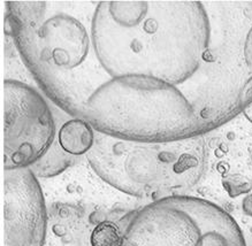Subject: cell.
I'll list each match as a JSON object with an SVG mask.
<instances>
[{"mask_svg":"<svg viewBox=\"0 0 252 246\" xmlns=\"http://www.w3.org/2000/svg\"><path fill=\"white\" fill-rule=\"evenodd\" d=\"M37 87L101 134L200 137L252 102V0L6 1Z\"/></svg>","mask_w":252,"mask_h":246,"instance_id":"obj_1","label":"cell"},{"mask_svg":"<svg viewBox=\"0 0 252 246\" xmlns=\"http://www.w3.org/2000/svg\"><path fill=\"white\" fill-rule=\"evenodd\" d=\"M88 162L97 176L134 197L179 196L202 180L206 165L204 136L174 142H137L96 131Z\"/></svg>","mask_w":252,"mask_h":246,"instance_id":"obj_2","label":"cell"},{"mask_svg":"<svg viewBox=\"0 0 252 246\" xmlns=\"http://www.w3.org/2000/svg\"><path fill=\"white\" fill-rule=\"evenodd\" d=\"M124 246H247L240 225L217 204L169 196L129 215Z\"/></svg>","mask_w":252,"mask_h":246,"instance_id":"obj_3","label":"cell"},{"mask_svg":"<svg viewBox=\"0 0 252 246\" xmlns=\"http://www.w3.org/2000/svg\"><path fill=\"white\" fill-rule=\"evenodd\" d=\"M57 106L39 89L16 78L4 83V168H32L57 139Z\"/></svg>","mask_w":252,"mask_h":246,"instance_id":"obj_4","label":"cell"},{"mask_svg":"<svg viewBox=\"0 0 252 246\" xmlns=\"http://www.w3.org/2000/svg\"><path fill=\"white\" fill-rule=\"evenodd\" d=\"M47 211L37 176L30 168L4 174V246H43Z\"/></svg>","mask_w":252,"mask_h":246,"instance_id":"obj_5","label":"cell"},{"mask_svg":"<svg viewBox=\"0 0 252 246\" xmlns=\"http://www.w3.org/2000/svg\"><path fill=\"white\" fill-rule=\"evenodd\" d=\"M94 141L96 130L93 125L84 120L73 118L64 113L63 120L59 122L56 142L67 154L74 158L88 155L94 148Z\"/></svg>","mask_w":252,"mask_h":246,"instance_id":"obj_6","label":"cell"},{"mask_svg":"<svg viewBox=\"0 0 252 246\" xmlns=\"http://www.w3.org/2000/svg\"><path fill=\"white\" fill-rule=\"evenodd\" d=\"M76 160L77 158L67 154L60 148L59 144L54 142L53 146L49 150V152L30 169L32 170L37 177L47 179V177L59 175L63 170H66L68 167L74 165Z\"/></svg>","mask_w":252,"mask_h":246,"instance_id":"obj_7","label":"cell"},{"mask_svg":"<svg viewBox=\"0 0 252 246\" xmlns=\"http://www.w3.org/2000/svg\"><path fill=\"white\" fill-rule=\"evenodd\" d=\"M124 231L110 220L99 222L90 235L91 246H124Z\"/></svg>","mask_w":252,"mask_h":246,"instance_id":"obj_8","label":"cell"},{"mask_svg":"<svg viewBox=\"0 0 252 246\" xmlns=\"http://www.w3.org/2000/svg\"><path fill=\"white\" fill-rule=\"evenodd\" d=\"M242 210L248 216L252 217V193L248 194L242 201Z\"/></svg>","mask_w":252,"mask_h":246,"instance_id":"obj_9","label":"cell"},{"mask_svg":"<svg viewBox=\"0 0 252 246\" xmlns=\"http://www.w3.org/2000/svg\"><path fill=\"white\" fill-rule=\"evenodd\" d=\"M243 114H244L245 118H247L249 121L252 123V102L248 106L247 109H245V111L243 112Z\"/></svg>","mask_w":252,"mask_h":246,"instance_id":"obj_10","label":"cell"}]
</instances>
